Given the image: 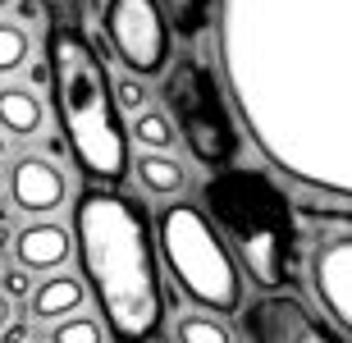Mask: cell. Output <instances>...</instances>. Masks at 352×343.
I'll use <instances>...</instances> for the list:
<instances>
[{"label":"cell","instance_id":"19","mask_svg":"<svg viewBox=\"0 0 352 343\" xmlns=\"http://www.w3.org/2000/svg\"><path fill=\"white\" fill-rule=\"evenodd\" d=\"M51 343H101V325L91 316H65V320H55V330H51Z\"/></svg>","mask_w":352,"mask_h":343},{"label":"cell","instance_id":"13","mask_svg":"<svg viewBox=\"0 0 352 343\" xmlns=\"http://www.w3.org/2000/svg\"><path fill=\"white\" fill-rule=\"evenodd\" d=\"M46 124V106L28 87H0V129L10 137H32Z\"/></svg>","mask_w":352,"mask_h":343},{"label":"cell","instance_id":"28","mask_svg":"<svg viewBox=\"0 0 352 343\" xmlns=\"http://www.w3.org/2000/svg\"><path fill=\"white\" fill-rule=\"evenodd\" d=\"M10 5H14V0H0V10H10Z\"/></svg>","mask_w":352,"mask_h":343},{"label":"cell","instance_id":"21","mask_svg":"<svg viewBox=\"0 0 352 343\" xmlns=\"http://www.w3.org/2000/svg\"><path fill=\"white\" fill-rule=\"evenodd\" d=\"M0 293H5L10 302H14V298H32V284H28V270H23V265L0 275Z\"/></svg>","mask_w":352,"mask_h":343},{"label":"cell","instance_id":"7","mask_svg":"<svg viewBox=\"0 0 352 343\" xmlns=\"http://www.w3.org/2000/svg\"><path fill=\"white\" fill-rule=\"evenodd\" d=\"M101 23L119 65H129L138 78H156L170 69V19L160 0H105Z\"/></svg>","mask_w":352,"mask_h":343},{"label":"cell","instance_id":"5","mask_svg":"<svg viewBox=\"0 0 352 343\" xmlns=\"http://www.w3.org/2000/svg\"><path fill=\"white\" fill-rule=\"evenodd\" d=\"M156 234H160V252L170 261V275L179 279V289L201 311L229 316L243 307V270L229 256L220 229L206 220L201 206L170 201L156 220Z\"/></svg>","mask_w":352,"mask_h":343},{"label":"cell","instance_id":"4","mask_svg":"<svg viewBox=\"0 0 352 343\" xmlns=\"http://www.w3.org/2000/svg\"><path fill=\"white\" fill-rule=\"evenodd\" d=\"M206 211L234 243L238 261L261 293H279L298 275V225L293 201L256 170H224L206 184Z\"/></svg>","mask_w":352,"mask_h":343},{"label":"cell","instance_id":"9","mask_svg":"<svg viewBox=\"0 0 352 343\" xmlns=\"http://www.w3.org/2000/svg\"><path fill=\"white\" fill-rule=\"evenodd\" d=\"M311 284L320 302L343 330L352 334V234L325 238L311 256Z\"/></svg>","mask_w":352,"mask_h":343},{"label":"cell","instance_id":"3","mask_svg":"<svg viewBox=\"0 0 352 343\" xmlns=\"http://www.w3.org/2000/svg\"><path fill=\"white\" fill-rule=\"evenodd\" d=\"M46 65L69 156L91 184H119L129 174V133L115 115V87L96 60V46L78 23H55L46 37Z\"/></svg>","mask_w":352,"mask_h":343},{"label":"cell","instance_id":"1","mask_svg":"<svg viewBox=\"0 0 352 343\" xmlns=\"http://www.w3.org/2000/svg\"><path fill=\"white\" fill-rule=\"evenodd\" d=\"M220 46L256 146L352 197V0H224Z\"/></svg>","mask_w":352,"mask_h":343},{"label":"cell","instance_id":"17","mask_svg":"<svg viewBox=\"0 0 352 343\" xmlns=\"http://www.w3.org/2000/svg\"><path fill=\"white\" fill-rule=\"evenodd\" d=\"M28 51H32V37H28L23 23H0V78H10L28 65Z\"/></svg>","mask_w":352,"mask_h":343},{"label":"cell","instance_id":"10","mask_svg":"<svg viewBox=\"0 0 352 343\" xmlns=\"http://www.w3.org/2000/svg\"><path fill=\"white\" fill-rule=\"evenodd\" d=\"M69 197L65 170H55V160L46 156H19L10 170V201L28 215H51L60 201Z\"/></svg>","mask_w":352,"mask_h":343},{"label":"cell","instance_id":"2","mask_svg":"<svg viewBox=\"0 0 352 343\" xmlns=\"http://www.w3.org/2000/svg\"><path fill=\"white\" fill-rule=\"evenodd\" d=\"M74 238L110 339L151 343L165 320V289L146 211L115 188H87L74 201Z\"/></svg>","mask_w":352,"mask_h":343},{"label":"cell","instance_id":"26","mask_svg":"<svg viewBox=\"0 0 352 343\" xmlns=\"http://www.w3.org/2000/svg\"><path fill=\"white\" fill-rule=\"evenodd\" d=\"M5 247H10V229L0 225V252H5Z\"/></svg>","mask_w":352,"mask_h":343},{"label":"cell","instance_id":"11","mask_svg":"<svg viewBox=\"0 0 352 343\" xmlns=\"http://www.w3.org/2000/svg\"><path fill=\"white\" fill-rule=\"evenodd\" d=\"M14 252H19V265L23 270H37V275H46V270H60V265L69 261V234L60 225H51V220H37V225H28L23 234L14 238Z\"/></svg>","mask_w":352,"mask_h":343},{"label":"cell","instance_id":"24","mask_svg":"<svg viewBox=\"0 0 352 343\" xmlns=\"http://www.w3.org/2000/svg\"><path fill=\"white\" fill-rule=\"evenodd\" d=\"M0 343H28V320H10L0 330Z\"/></svg>","mask_w":352,"mask_h":343},{"label":"cell","instance_id":"15","mask_svg":"<svg viewBox=\"0 0 352 343\" xmlns=\"http://www.w3.org/2000/svg\"><path fill=\"white\" fill-rule=\"evenodd\" d=\"M210 5H215V0H160V10H165L170 27H179L183 37H201V32H206Z\"/></svg>","mask_w":352,"mask_h":343},{"label":"cell","instance_id":"20","mask_svg":"<svg viewBox=\"0 0 352 343\" xmlns=\"http://www.w3.org/2000/svg\"><path fill=\"white\" fill-rule=\"evenodd\" d=\"M302 215L316 220V225L352 229V197H343V201H302Z\"/></svg>","mask_w":352,"mask_h":343},{"label":"cell","instance_id":"25","mask_svg":"<svg viewBox=\"0 0 352 343\" xmlns=\"http://www.w3.org/2000/svg\"><path fill=\"white\" fill-rule=\"evenodd\" d=\"M5 325H10V298L0 293V330H5Z\"/></svg>","mask_w":352,"mask_h":343},{"label":"cell","instance_id":"27","mask_svg":"<svg viewBox=\"0 0 352 343\" xmlns=\"http://www.w3.org/2000/svg\"><path fill=\"white\" fill-rule=\"evenodd\" d=\"M5 188H10V179H5V174H0V192H5Z\"/></svg>","mask_w":352,"mask_h":343},{"label":"cell","instance_id":"29","mask_svg":"<svg viewBox=\"0 0 352 343\" xmlns=\"http://www.w3.org/2000/svg\"><path fill=\"white\" fill-rule=\"evenodd\" d=\"M0 156H5V137H0Z\"/></svg>","mask_w":352,"mask_h":343},{"label":"cell","instance_id":"30","mask_svg":"<svg viewBox=\"0 0 352 343\" xmlns=\"http://www.w3.org/2000/svg\"><path fill=\"white\" fill-rule=\"evenodd\" d=\"M28 343H37V339H28Z\"/></svg>","mask_w":352,"mask_h":343},{"label":"cell","instance_id":"14","mask_svg":"<svg viewBox=\"0 0 352 343\" xmlns=\"http://www.w3.org/2000/svg\"><path fill=\"white\" fill-rule=\"evenodd\" d=\"M133 170H138V179H142V188L151 197H179L183 184H188V170L174 156H165V151H146Z\"/></svg>","mask_w":352,"mask_h":343},{"label":"cell","instance_id":"12","mask_svg":"<svg viewBox=\"0 0 352 343\" xmlns=\"http://www.w3.org/2000/svg\"><path fill=\"white\" fill-rule=\"evenodd\" d=\"M82 302H87L82 279L51 270V279H41L37 289H32L28 311H32V320H51V325H55V320H65V316H74V311H82Z\"/></svg>","mask_w":352,"mask_h":343},{"label":"cell","instance_id":"8","mask_svg":"<svg viewBox=\"0 0 352 343\" xmlns=\"http://www.w3.org/2000/svg\"><path fill=\"white\" fill-rule=\"evenodd\" d=\"M243 325H248L252 343H348L288 293H261L248 307Z\"/></svg>","mask_w":352,"mask_h":343},{"label":"cell","instance_id":"16","mask_svg":"<svg viewBox=\"0 0 352 343\" xmlns=\"http://www.w3.org/2000/svg\"><path fill=\"white\" fill-rule=\"evenodd\" d=\"M174 343H234V334H229L224 320L188 311V316H179V325H174Z\"/></svg>","mask_w":352,"mask_h":343},{"label":"cell","instance_id":"23","mask_svg":"<svg viewBox=\"0 0 352 343\" xmlns=\"http://www.w3.org/2000/svg\"><path fill=\"white\" fill-rule=\"evenodd\" d=\"M41 5H46L51 14H60V23H74V19L82 14V5H87V0H41Z\"/></svg>","mask_w":352,"mask_h":343},{"label":"cell","instance_id":"18","mask_svg":"<svg viewBox=\"0 0 352 343\" xmlns=\"http://www.w3.org/2000/svg\"><path fill=\"white\" fill-rule=\"evenodd\" d=\"M133 137H138L146 151H170V142H174L170 115H160V110H138V119H133Z\"/></svg>","mask_w":352,"mask_h":343},{"label":"cell","instance_id":"22","mask_svg":"<svg viewBox=\"0 0 352 343\" xmlns=\"http://www.w3.org/2000/svg\"><path fill=\"white\" fill-rule=\"evenodd\" d=\"M115 96H119V106H129V110H146V92H142V82H138V78H119Z\"/></svg>","mask_w":352,"mask_h":343},{"label":"cell","instance_id":"6","mask_svg":"<svg viewBox=\"0 0 352 343\" xmlns=\"http://www.w3.org/2000/svg\"><path fill=\"white\" fill-rule=\"evenodd\" d=\"M165 101H170V115L179 124L192 160H201L210 170H224L238 156L234 119H229L224 92H220V82L210 78L206 65H197L192 55L179 60L170 69V78H165Z\"/></svg>","mask_w":352,"mask_h":343}]
</instances>
